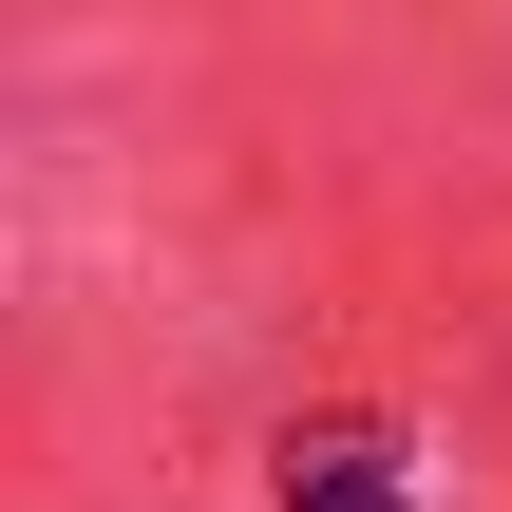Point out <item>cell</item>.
I'll return each mask as SVG.
<instances>
[{"label": "cell", "instance_id": "cell-1", "mask_svg": "<svg viewBox=\"0 0 512 512\" xmlns=\"http://www.w3.org/2000/svg\"><path fill=\"white\" fill-rule=\"evenodd\" d=\"M266 512H418V437H399L380 399H323V418H285Z\"/></svg>", "mask_w": 512, "mask_h": 512}]
</instances>
